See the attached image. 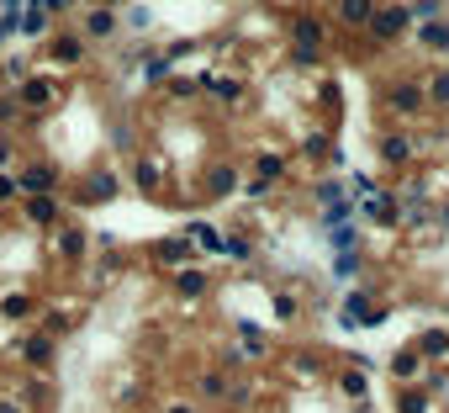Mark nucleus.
<instances>
[{
  "label": "nucleus",
  "instance_id": "nucleus-1",
  "mask_svg": "<svg viewBox=\"0 0 449 413\" xmlns=\"http://www.w3.org/2000/svg\"><path fill=\"white\" fill-rule=\"evenodd\" d=\"M402 27H407V6H397V11H370V32H380L386 43L402 32Z\"/></svg>",
  "mask_w": 449,
  "mask_h": 413
},
{
  "label": "nucleus",
  "instance_id": "nucleus-2",
  "mask_svg": "<svg viewBox=\"0 0 449 413\" xmlns=\"http://www.w3.org/2000/svg\"><path fill=\"white\" fill-rule=\"evenodd\" d=\"M370 11H376V0H338V16H343L349 27H365Z\"/></svg>",
  "mask_w": 449,
  "mask_h": 413
},
{
  "label": "nucleus",
  "instance_id": "nucleus-3",
  "mask_svg": "<svg viewBox=\"0 0 449 413\" xmlns=\"http://www.w3.org/2000/svg\"><path fill=\"white\" fill-rule=\"evenodd\" d=\"M85 32H90V37H117V16H111V11H95L90 22H85Z\"/></svg>",
  "mask_w": 449,
  "mask_h": 413
},
{
  "label": "nucleus",
  "instance_id": "nucleus-4",
  "mask_svg": "<svg viewBox=\"0 0 449 413\" xmlns=\"http://www.w3.org/2000/svg\"><path fill=\"white\" fill-rule=\"evenodd\" d=\"M53 206H59V202H53V196H32V202H27V212H32L37 223H53V218H59Z\"/></svg>",
  "mask_w": 449,
  "mask_h": 413
},
{
  "label": "nucleus",
  "instance_id": "nucleus-5",
  "mask_svg": "<svg viewBox=\"0 0 449 413\" xmlns=\"http://www.w3.org/2000/svg\"><path fill=\"white\" fill-rule=\"evenodd\" d=\"M386 159H391V164L413 159V138H402V133H397V138H386Z\"/></svg>",
  "mask_w": 449,
  "mask_h": 413
},
{
  "label": "nucleus",
  "instance_id": "nucleus-6",
  "mask_svg": "<svg viewBox=\"0 0 449 413\" xmlns=\"http://www.w3.org/2000/svg\"><path fill=\"white\" fill-rule=\"evenodd\" d=\"M418 101H423L418 85H397V90H391V106H418Z\"/></svg>",
  "mask_w": 449,
  "mask_h": 413
},
{
  "label": "nucleus",
  "instance_id": "nucleus-7",
  "mask_svg": "<svg viewBox=\"0 0 449 413\" xmlns=\"http://www.w3.org/2000/svg\"><path fill=\"white\" fill-rule=\"evenodd\" d=\"M423 43H428V48H449V27H444V22H434V27L423 32Z\"/></svg>",
  "mask_w": 449,
  "mask_h": 413
},
{
  "label": "nucleus",
  "instance_id": "nucleus-8",
  "mask_svg": "<svg viewBox=\"0 0 449 413\" xmlns=\"http://www.w3.org/2000/svg\"><path fill=\"white\" fill-rule=\"evenodd\" d=\"M180 292H196V297H201L206 292V276H201V270H185V276H180Z\"/></svg>",
  "mask_w": 449,
  "mask_h": 413
},
{
  "label": "nucleus",
  "instance_id": "nucleus-9",
  "mask_svg": "<svg viewBox=\"0 0 449 413\" xmlns=\"http://www.w3.org/2000/svg\"><path fill=\"white\" fill-rule=\"evenodd\" d=\"M428 96H434V101H449V74H434V85H428Z\"/></svg>",
  "mask_w": 449,
  "mask_h": 413
},
{
  "label": "nucleus",
  "instance_id": "nucleus-10",
  "mask_svg": "<svg viewBox=\"0 0 449 413\" xmlns=\"http://www.w3.org/2000/svg\"><path fill=\"white\" fill-rule=\"evenodd\" d=\"M159 260H164V265H180V260H185V244H164V255H159Z\"/></svg>",
  "mask_w": 449,
  "mask_h": 413
},
{
  "label": "nucleus",
  "instance_id": "nucleus-11",
  "mask_svg": "<svg viewBox=\"0 0 449 413\" xmlns=\"http://www.w3.org/2000/svg\"><path fill=\"white\" fill-rule=\"evenodd\" d=\"M439 11H444L439 0H418V6H413V16H439Z\"/></svg>",
  "mask_w": 449,
  "mask_h": 413
},
{
  "label": "nucleus",
  "instance_id": "nucleus-12",
  "mask_svg": "<svg viewBox=\"0 0 449 413\" xmlns=\"http://www.w3.org/2000/svg\"><path fill=\"white\" fill-rule=\"evenodd\" d=\"M0 413H16V408H11V402H6V408H0Z\"/></svg>",
  "mask_w": 449,
  "mask_h": 413
}]
</instances>
